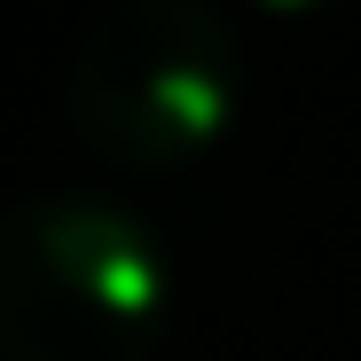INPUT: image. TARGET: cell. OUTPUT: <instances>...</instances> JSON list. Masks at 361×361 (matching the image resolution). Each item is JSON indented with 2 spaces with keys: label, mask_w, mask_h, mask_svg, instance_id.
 <instances>
[{
  "label": "cell",
  "mask_w": 361,
  "mask_h": 361,
  "mask_svg": "<svg viewBox=\"0 0 361 361\" xmlns=\"http://www.w3.org/2000/svg\"><path fill=\"white\" fill-rule=\"evenodd\" d=\"M252 94L244 32L212 0H102L63 63V126L118 173L204 165Z\"/></svg>",
  "instance_id": "cell-1"
},
{
  "label": "cell",
  "mask_w": 361,
  "mask_h": 361,
  "mask_svg": "<svg viewBox=\"0 0 361 361\" xmlns=\"http://www.w3.org/2000/svg\"><path fill=\"white\" fill-rule=\"evenodd\" d=\"M180 275L157 228L87 189H32L0 212V361H157Z\"/></svg>",
  "instance_id": "cell-2"
},
{
  "label": "cell",
  "mask_w": 361,
  "mask_h": 361,
  "mask_svg": "<svg viewBox=\"0 0 361 361\" xmlns=\"http://www.w3.org/2000/svg\"><path fill=\"white\" fill-rule=\"evenodd\" d=\"M267 16H283V24H307V16H330V8H345V0H259Z\"/></svg>",
  "instance_id": "cell-3"
}]
</instances>
